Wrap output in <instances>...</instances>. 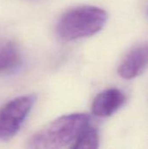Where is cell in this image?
Instances as JSON below:
<instances>
[{"mask_svg": "<svg viewBox=\"0 0 148 149\" xmlns=\"http://www.w3.org/2000/svg\"><path fill=\"white\" fill-rule=\"evenodd\" d=\"M99 143V138L97 129L89 125L80 134L71 148L74 149H95L98 148Z\"/></svg>", "mask_w": 148, "mask_h": 149, "instance_id": "52a82bcc", "label": "cell"}, {"mask_svg": "<svg viewBox=\"0 0 148 149\" xmlns=\"http://www.w3.org/2000/svg\"><path fill=\"white\" fill-rule=\"evenodd\" d=\"M148 67V43L139 45L130 51L120 63L118 72L126 79L140 76Z\"/></svg>", "mask_w": 148, "mask_h": 149, "instance_id": "277c9868", "label": "cell"}, {"mask_svg": "<svg viewBox=\"0 0 148 149\" xmlns=\"http://www.w3.org/2000/svg\"><path fill=\"white\" fill-rule=\"evenodd\" d=\"M90 125L85 113H72L61 116L36 133L28 141V148L37 149L70 148L80 134Z\"/></svg>", "mask_w": 148, "mask_h": 149, "instance_id": "6da1fadb", "label": "cell"}, {"mask_svg": "<svg viewBox=\"0 0 148 149\" xmlns=\"http://www.w3.org/2000/svg\"><path fill=\"white\" fill-rule=\"evenodd\" d=\"M147 17H148V9H147Z\"/></svg>", "mask_w": 148, "mask_h": 149, "instance_id": "ba28073f", "label": "cell"}, {"mask_svg": "<svg viewBox=\"0 0 148 149\" xmlns=\"http://www.w3.org/2000/svg\"><path fill=\"white\" fill-rule=\"evenodd\" d=\"M19 59V51L13 41H6L0 45V73L9 72L15 69Z\"/></svg>", "mask_w": 148, "mask_h": 149, "instance_id": "8992f818", "label": "cell"}, {"mask_svg": "<svg viewBox=\"0 0 148 149\" xmlns=\"http://www.w3.org/2000/svg\"><path fill=\"white\" fill-rule=\"evenodd\" d=\"M126 102V96L120 89L109 88L99 93L92 104V112L98 117H109Z\"/></svg>", "mask_w": 148, "mask_h": 149, "instance_id": "5b68a950", "label": "cell"}, {"mask_svg": "<svg viewBox=\"0 0 148 149\" xmlns=\"http://www.w3.org/2000/svg\"><path fill=\"white\" fill-rule=\"evenodd\" d=\"M107 13L96 6L83 5L65 11L58 20L57 31L65 41L92 36L106 24Z\"/></svg>", "mask_w": 148, "mask_h": 149, "instance_id": "7a4b0ae2", "label": "cell"}, {"mask_svg": "<svg viewBox=\"0 0 148 149\" xmlns=\"http://www.w3.org/2000/svg\"><path fill=\"white\" fill-rule=\"evenodd\" d=\"M36 100L34 94L23 95L10 100L0 108V140L9 141L16 135Z\"/></svg>", "mask_w": 148, "mask_h": 149, "instance_id": "3957f363", "label": "cell"}]
</instances>
